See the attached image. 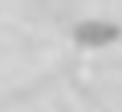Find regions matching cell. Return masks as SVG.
<instances>
[{
    "label": "cell",
    "mask_w": 122,
    "mask_h": 112,
    "mask_svg": "<svg viewBox=\"0 0 122 112\" xmlns=\"http://www.w3.org/2000/svg\"><path fill=\"white\" fill-rule=\"evenodd\" d=\"M73 36H76V43H82V46H96V50H99V46L116 43V40L122 36V30L116 23H109V20H82V23H76Z\"/></svg>",
    "instance_id": "cell-1"
}]
</instances>
